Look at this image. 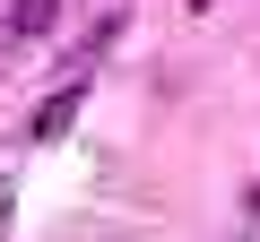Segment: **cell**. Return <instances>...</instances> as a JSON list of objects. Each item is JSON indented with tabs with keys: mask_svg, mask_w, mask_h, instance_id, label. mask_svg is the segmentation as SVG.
<instances>
[{
	"mask_svg": "<svg viewBox=\"0 0 260 242\" xmlns=\"http://www.w3.org/2000/svg\"><path fill=\"white\" fill-rule=\"evenodd\" d=\"M113 44H121V18H104V26H87V35L70 44V61H61V87H87V69H95V61H104Z\"/></svg>",
	"mask_w": 260,
	"mask_h": 242,
	"instance_id": "obj_1",
	"label": "cell"
},
{
	"mask_svg": "<svg viewBox=\"0 0 260 242\" xmlns=\"http://www.w3.org/2000/svg\"><path fill=\"white\" fill-rule=\"evenodd\" d=\"M78 104H87V87H52V95L35 104V139H44V147H52L70 121H78Z\"/></svg>",
	"mask_w": 260,
	"mask_h": 242,
	"instance_id": "obj_2",
	"label": "cell"
},
{
	"mask_svg": "<svg viewBox=\"0 0 260 242\" xmlns=\"http://www.w3.org/2000/svg\"><path fill=\"white\" fill-rule=\"evenodd\" d=\"M52 18H61L52 0H18V18L0 26V44H35V35H52Z\"/></svg>",
	"mask_w": 260,
	"mask_h": 242,
	"instance_id": "obj_3",
	"label": "cell"
},
{
	"mask_svg": "<svg viewBox=\"0 0 260 242\" xmlns=\"http://www.w3.org/2000/svg\"><path fill=\"white\" fill-rule=\"evenodd\" d=\"M9 216H18V182L0 173V233H9Z\"/></svg>",
	"mask_w": 260,
	"mask_h": 242,
	"instance_id": "obj_4",
	"label": "cell"
},
{
	"mask_svg": "<svg viewBox=\"0 0 260 242\" xmlns=\"http://www.w3.org/2000/svg\"><path fill=\"white\" fill-rule=\"evenodd\" d=\"M191 9H217V0H191Z\"/></svg>",
	"mask_w": 260,
	"mask_h": 242,
	"instance_id": "obj_5",
	"label": "cell"
}]
</instances>
